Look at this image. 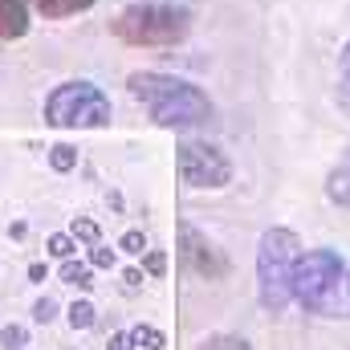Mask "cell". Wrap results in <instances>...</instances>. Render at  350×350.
Listing matches in <instances>:
<instances>
[{
    "label": "cell",
    "mask_w": 350,
    "mask_h": 350,
    "mask_svg": "<svg viewBox=\"0 0 350 350\" xmlns=\"http://www.w3.org/2000/svg\"><path fill=\"white\" fill-rule=\"evenodd\" d=\"M131 94L147 106V114L155 118V126H167V131H191V126H204L212 118V102L208 94L183 78L172 74H155V70H139L131 74Z\"/></svg>",
    "instance_id": "cell-1"
},
{
    "label": "cell",
    "mask_w": 350,
    "mask_h": 350,
    "mask_svg": "<svg viewBox=\"0 0 350 350\" xmlns=\"http://www.w3.org/2000/svg\"><path fill=\"white\" fill-rule=\"evenodd\" d=\"M293 297L306 314L350 318V273L338 253L314 249L293 265Z\"/></svg>",
    "instance_id": "cell-2"
},
{
    "label": "cell",
    "mask_w": 350,
    "mask_h": 350,
    "mask_svg": "<svg viewBox=\"0 0 350 350\" xmlns=\"http://www.w3.org/2000/svg\"><path fill=\"white\" fill-rule=\"evenodd\" d=\"M114 37L135 49H172L187 37V12L175 4H131L114 16Z\"/></svg>",
    "instance_id": "cell-3"
},
{
    "label": "cell",
    "mask_w": 350,
    "mask_h": 350,
    "mask_svg": "<svg viewBox=\"0 0 350 350\" xmlns=\"http://www.w3.org/2000/svg\"><path fill=\"white\" fill-rule=\"evenodd\" d=\"M293 265H297V237L289 228H269L257 249V297L269 314H281L289 306Z\"/></svg>",
    "instance_id": "cell-4"
},
{
    "label": "cell",
    "mask_w": 350,
    "mask_h": 350,
    "mask_svg": "<svg viewBox=\"0 0 350 350\" xmlns=\"http://www.w3.org/2000/svg\"><path fill=\"white\" fill-rule=\"evenodd\" d=\"M45 122L57 131H98L110 126V98L94 82H62L45 98Z\"/></svg>",
    "instance_id": "cell-5"
},
{
    "label": "cell",
    "mask_w": 350,
    "mask_h": 350,
    "mask_svg": "<svg viewBox=\"0 0 350 350\" xmlns=\"http://www.w3.org/2000/svg\"><path fill=\"white\" fill-rule=\"evenodd\" d=\"M179 179L187 187H224L232 179V163L224 159V151L208 147V143H179Z\"/></svg>",
    "instance_id": "cell-6"
},
{
    "label": "cell",
    "mask_w": 350,
    "mask_h": 350,
    "mask_svg": "<svg viewBox=\"0 0 350 350\" xmlns=\"http://www.w3.org/2000/svg\"><path fill=\"white\" fill-rule=\"evenodd\" d=\"M179 253H183V265L196 273V277H204V281H224L228 277V257L208 241V237H200L191 224H179Z\"/></svg>",
    "instance_id": "cell-7"
},
{
    "label": "cell",
    "mask_w": 350,
    "mask_h": 350,
    "mask_svg": "<svg viewBox=\"0 0 350 350\" xmlns=\"http://www.w3.org/2000/svg\"><path fill=\"white\" fill-rule=\"evenodd\" d=\"M29 33V0H0V41Z\"/></svg>",
    "instance_id": "cell-8"
},
{
    "label": "cell",
    "mask_w": 350,
    "mask_h": 350,
    "mask_svg": "<svg viewBox=\"0 0 350 350\" xmlns=\"http://www.w3.org/2000/svg\"><path fill=\"white\" fill-rule=\"evenodd\" d=\"M326 196H330L338 208H350V151L330 167V175H326Z\"/></svg>",
    "instance_id": "cell-9"
},
{
    "label": "cell",
    "mask_w": 350,
    "mask_h": 350,
    "mask_svg": "<svg viewBox=\"0 0 350 350\" xmlns=\"http://www.w3.org/2000/svg\"><path fill=\"white\" fill-rule=\"evenodd\" d=\"M37 4V12L45 16V21H62V16H74V12H86L94 0H33Z\"/></svg>",
    "instance_id": "cell-10"
},
{
    "label": "cell",
    "mask_w": 350,
    "mask_h": 350,
    "mask_svg": "<svg viewBox=\"0 0 350 350\" xmlns=\"http://www.w3.org/2000/svg\"><path fill=\"white\" fill-rule=\"evenodd\" d=\"M131 342H135V347H143V350H163V347H167L163 330H155V326H143V322L131 330Z\"/></svg>",
    "instance_id": "cell-11"
},
{
    "label": "cell",
    "mask_w": 350,
    "mask_h": 350,
    "mask_svg": "<svg viewBox=\"0 0 350 350\" xmlns=\"http://www.w3.org/2000/svg\"><path fill=\"white\" fill-rule=\"evenodd\" d=\"M338 106L350 114V41L342 45V57H338Z\"/></svg>",
    "instance_id": "cell-12"
},
{
    "label": "cell",
    "mask_w": 350,
    "mask_h": 350,
    "mask_svg": "<svg viewBox=\"0 0 350 350\" xmlns=\"http://www.w3.org/2000/svg\"><path fill=\"white\" fill-rule=\"evenodd\" d=\"M62 281H70V285H78V289H90L94 285V273H90V265H78L66 257V265H62Z\"/></svg>",
    "instance_id": "cell-13"
},
{
    "label": "cell",
    "mask_w": 350,
    "mask_h": 350,
    "mask_svg": "<svg viewBox=\"0 0 350 350\" xmlns=\"http://www.w3.org/2000/svg\"><path fill=\"white\" fill-rule=\"evenodd\" d=\"M49 163H53V172H70V167H78V151L70 143H57V147H49Z\"/></svg>",
    "instance_id": "cell-14"
},
{
    "label": "cell",
    "mask_w": 350,
    "mask_h": 350,
    "mask_svg": "<svg viewBox=\"0 0 350 350\" xmlns=\"http://www.w3.org/2000/svg\"><path fill=\"white\" fill-rule=\"evenodd\" d=\"M196 350H253L245 338H232V334H212V338H204Z\"/></svg>",
    "instance_id": "cell-15"
},
{
    "label": "cell",
    "mask_w": 350,
    "mask_h": 350,
    "mask_svg": "<svg viewBox=\"0 0 350 350\" xmlns=\"http://www.w3.org/2000/svg\"><path fill=\"white\" fill-rule=\"evenodd\" d=\"M94 318H98V314H94L90 301H74V306H70V326H74V330H90Z\"/></svg>",
    "instance_id": "cell-16"
},
{
    "label": "cell",
    "mask_w": 350,
    "mask_h": 350,
    "mask_svg": "<svg viewBox=\"0 0 350 350\" xmlns=\"http://www.w3.org/2000/svg\"><path fill=\"white\" fill-rule=\"evenodd\" d=\"M70 237H74V241H86V245H98V237H102V232H98V224H94V220L74 216V224H70Z\"/></svg>",
    "instance_id": "cell-17"
},
{
    "label": "cell",
    "mask_w": 350,
    "mask_h": 350,
    "mask_svg": "<svg viewBox=\"0 0 350 350\" xmlns=\"http://www.w3.org/2000/svg\"><path fill=\"white\" fill-rule=\"evenodd\" d=\"M45 245H49V253H53V257H62V261H66V257H74V249H78V241H74V237H66V232H53Z\"/></svg>",
    "instance_id": "cell-18"
},
{
    "label": "cell",
    "mask_w": 350,
    "mask_h": 350,
    "mask_svg": "<svg viewBox=\"0 0 350 350\" xmlns=\"http://www.w3.org/2000/svg\"><path fill=\"white\" fill-rule=\"evenodd\" d=\"M0 342H4L8 350H21V347H29V330L12 322V326H4V330H0Z\"/></svg>",
    "instance_id": "cell-19"
},
{
    "label": "cell",
    "mask_w": 350,
    "mask_h": 350,
    "mask_svg": "<svg viewBox=\"0 0 350 350\" xmlns=\"http://www.w3.org/2000/svg\"><path fill=\"white\" fill-rule=\"evenodd\" d=\"M118 249H122V253H131V257H139V253L147 249V237H143L139 228H131V232H122V241H118Z\"/></svg>",
    "instance_id": "cell-20"
},
{
    "label": "cell",
    "mask_w": 350,
    "mask_h": 350,
    "mask_svg": "<svg viewBox=\"0 0 350 350\" xmlns=\"http://www.w3.org/2000/svg\"><path fill=\"white\" fill-rule=\"evenodd\" d=\"M33 318H37L41 326H45V322H53V318H57V301H53V297H41V301L33 306Z\"/></svg>",
    "instance_id": "cell-21"
},
{
    "label": "cell",
    "mask_w": 350,
    "mask_h": 350,
    "mask_svg": "<svg viewBox=\"0 0 350 350\" xmlns=\"http://www.w3.org/2000/svg\"><path fill=\"white\" fill-rule=\"evenodd\" d=\"M90 265H94V269H110V265H114V249H102V245H94Z\"/></svg>",
    "instance_id": "cell-22"
},
{
    "label": "cell",
    "mask_w": 350,
    "mask_h": 350,
    "mask_svg": "<svg viewBox=\"0 0 350 350\" xmlns=\"http://www.w3.org/2000/svg\"><path fill=\"white\" fill-rule=\"evenodd\" d=\"M147 273H151V277H163V273H167V257H163V253H147Z\"/></svg>",
    "instance_id": "cell-23"
},
{
    "label": "cell",
    "mask_w": 350,
    "mask_h": 350,
    "mask_svg": "<svg viewBox=\"0 0 350 350\" xmlns=\"http://www.w3.org/2000/svg\"><path fill=\"white\" fill-rule=\"evenodd\" d=\"M106 350H135V342H131V334H110Z\"/></svg>",
    "instance_id": "cell-24"
},
{
    "label": "cell",
    "mask_w": 350,
    "mask_h": 350,
    "mask_svg": "<svg viewBox=\"0 0 350 350\" xmlns=\"http://www.w3.org/2000/svg\"><path fill=\"white\" fill-rule=\"evenodd\" d=\"M122 285H126V289H139V285H143V273H139V269H126V273H122Z\"/></svg>",
    "instance_id": "cell-25"
},
{
    "label": "cell",
    "mask_w": 350,
    "mask_h": 350,
    "mask_svg": "<svg viewBox=\"0 0 350 350\" xmlns=\"http://www.w3.org/2000/svg\"><path fill=\"white\" fill-rule=\"evenodd\" d=\"M29 277L33 281H45V265H29Z\"/></svg>",
    "instance_id": "cell-26"
}]
</instances>
